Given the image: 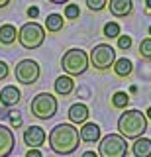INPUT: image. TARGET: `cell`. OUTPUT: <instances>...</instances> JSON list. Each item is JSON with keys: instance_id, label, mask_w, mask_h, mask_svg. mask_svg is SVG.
<instances>
[{"instance_id": "836d02e7", "label": "cell", "mask_w": 151, "mask_h": 157, "mask_svg": "<svg viewBox=\"0 0 151 157\" xmlns=\"http://www.w3.org/2000/svg\"><path fill=\"white\" fill-rule=\"evenodd\" d=\"M149 33H151V28H149Z\"/></svg>"}, {"instance_id": "30bf717a", "label": "cell", "mask_w": 151, "mask_h": 157, "mask_svg": "<svg viewBox=\"0 0 151 157\" xmlns=\"http://www.w3.org/2000/svg\"><path fill=\"white\" fill-rule=\"evenodd\" d=\"M16 145V136L8 126L0 124V157H8L14 151Z\"/></svg>"}, {"instance_id": "6da1fadb", "label": "cell", "mask_w": 151, "mask_h": 157, "mask_svg": "<svg viewBox=\"0 0 151 157\" xmlns=\"http://www.w3.org/2000/svg\"><path fill=\"white\" fill-rule=\"evenodd\" d=\"M49 147L59 155H71L77 151V147L81 144L79 130L73 124H57L49 132Z\"/></svg>"}, {"instance_id": "7402d4cb", "label": "cell", "mask_w": 151, "mask_h": 157, "mask_svg": "<svg viewBox=\"0 0 151 157\" xmlns=\"http://www.w3.org/2000/svg\"><path fill=\"white\" fill-rule=\"evenodd\" d=\"M139 55L145 57V59H151V37L141 39V43H139Z\"/></svg>"}, {"instance_id": "8fae6325", "label": "cell", "mask_w": 151, "mask_h": 157, "mask_svg": "<svg viewBox=\"0 0 151 157\" xmlns=\"http://www.w3.org/2000/svg\"><path fill=\"white\" fill-rule=\"evenodd\" d=\"M20 98H22V92L16 85H8L0 90V104L6 106V108L16 106L18 102H20Z\"/></svg>"}, {"instance_id": "603a6c76", "label": "cell", "mask_w": 151, "mask_h": 157, "mask_svg": "<svg viewBox=\"0 0 151 157\" xmlns=\"http://www.w3.org/2000/svg\"><path fill=\"white\" fill-rule=\"evenodd\" d=\"M79 16H81V10L77 4H67L65 6V18L67 20H77Z\"/></svg>"}, {"instance_id": "7a4b0ae2", "label": "cell", "mask_w": 151, "mask_h": 157, "mask_svg": "<svg viewBox=\"0 0 151 157\" xmlns=\"http://www.w3.org/2000/svg\"><path fill=\"white\" fill-rule=\"evenodd\" d=\"M118 132L124 140H139L147 132V118L139 110H124L118 118Z\"/></svg>"}, {"instance_id": "44dd1931", "label": "cell", "mask_w": 151, "mask_h": 157, "mask_svg": "<svg viewBox=\"0 0 151 157\" xmlns=\"http://www.w3.org/2000/svg\"><path fill=\"white\" fill-rule=\"evenodd\" d=\"M104 36L108 37V39H112V37H120V26L116 22H108L104 26Z\"/></svg>"}, {"instance_id": "4316f807", "label": "cell", "mask_w": 151, "mask_h": 157, "mask_svg": "<svg viewBox=\"0 0 151 157\" xmlns=\"http://www.w3.org/2000/svg\"><path fill=\"white\" fill-rule=\"evenodd\" d=\"M10 122H12V126L14 128H20L22 126V118L16 114V112H12V116H10Z\"/></svg>"}, {"instance_id": "7c38bea8", "label": "cell", "mask_w": 151, "mask_h": 157, "mask_svg": "<svg viewBox=\"0 0 151 157\" xmlns=\"http://www.w3.org/2000/svg\"><path fill=\"white\" fill-rule=\"evenodd\" d=\"M79 137L86 144H96L100 141V126L94 124V122H86L82 124V128L79 130Z\"/></svg>"}, {"instance_id": "1f68e13d", "label": "cell", "mask_w": 151, "mask_h": 157, "mask_svg": "<svg viewBox=\"0 0 151 157\" xmlns=\"http://www.w3.org/2000/svg\"><path fill=\"white\" fill-rule=\"evenodd\" d=\"M145 4H147V8L151 10V0H147V2H145Z\"/></svg>"}, {"instance_id": "484cf974", "label": "cell", "mask_w": 151, "mask_h": 157, "mask_svg": "<svg viewBox=\"0 0 151 157\" xmlns=\"http://www.w3.org/2000/svg\"><path fill=\"white\" fill-rule=\"evenodd\" d=\"M8 73H10V69H8V63L0 61V81H4V78L8 77Z\"/></svg>"}, {"instance_id": "d6a6232c", "label": "cell", "mask_w": 151, "mask_h": 157, "mask_svg": "<svg viewBox=\"0 0 151 157\" xmlns=\"http://www.w3.org/2000/svg\"><path fill=\"white\" fill-rule=\"evenodd\" d=\"M145 118H151V108H149V110H147V116H145Z\"/></svg>"}, {"instance_id": "9a60e30c", "label": "cell", "mask_w": 151, "mask_h": 157, "mask_svg": "<svg viewBox=\"0 0 151 157\" xmlns=\"http://www.w3.org/2000/svg\"><path fill=\"white\" fill-rule=\"evenodd\" d=\"M73 90H75V81H73L71 77H67V75L57 77V81H55V92L59 96H69Z\"/></svg>"}, {"instance_id": "52a82bcc", "label": "cell", "mask_w": 151, "mask_h": 157, "mask_svg": "<svg viewBox=\"0 0 151 157\" xmlns=\"http://www.w3.org/2000/svg\"><path fill=\"white\" fill-rule=\"evenodd\" d=\"M89 61L92 63V67L98 69V71H108L116 63V51L108 43H98V45H94V49L90 51Z\"/></svg>"}, {"instance_id": "2e32d148", "label": "cell", "mask_w": 151, "mask_h": 157, "mask_svg": "<svg viewBox=\"0 0 151 157\" xmlns=\"http://www.w3.org/2000/svg\"><path fill=\"white\" fill-rule=\"evenodd\" d=\"M131 151L135 157H151V140H147V137L135 140L131 145Z\"/></svg>"}, {"instance_id": "ba28073f", "label": "cell", "mask_w": 151, "mask_h": 157, "mask_svg": "<svg viewBox=\"0 0 151 157\" xmlns=\"http://www.w3.org/2000/svg\"><path fill=\"white\" fill-rule=\"evenodd\" d=\"M14 75H16V81L22 85H33L40 78V65L32 59H22L14 69Z\"/></svg>"}, {"instance_id": "5b68a950", "label": "cell", "mask_w": 151, "mask_h": 157, "mask_svg": "<svg viewBox=\"0 0 151 157\" xmlns=\"http://www.w3.org/2000/svg\"><path fill=\"white\" fill-rule=\"evenodd\" d=\"M57 108V98L49 94V92H40L32 98L30 102V110H32V116H36L37 120H49V118L55 116Z\"/></svg>"}, {"instance_id": "3957f363", "label": "cell", "mask_w": 151, "mask_h": 157, "mask_svg": "<svg viewBox=\"0 0 151 157\" xmlns=\"http://www.w3.org/2000/svg\"><path fill=\"white\" fill-rule=\"evenodd\" d=\"M61 67L67 73V77H79L89 69V53L82 51L81 47H73L63 53L61 57Z\"/></svg>"}, {"instance_id": "4dcf8cb0", "label": "cell", "mask_w": 151, "mask_h": 157, "mask_svg": "<svg viewBox=\"0 0 151 157\" xmlns=\"http://www.w3.org/2000/svg\"><path fill=\"white\" fill-rule=\"evenodd\" d=\"M10 4V0H0V8H4V6H8Z\"/></svg>"}, {"instance_id": "8992f818", "label": "cell", "mask_w": 151, "mask_h": 157, "mask_svg": "<svg viewBox=\"0 0 151 157\" xmlns=\"http://www.w3.org/2000/svg\"><path fill=\"white\" fill-rule=\"evenodd\" d=\"M100 157H126L128 155V141L120 134H108L100 140L98 145Z\"/></svg>"}, {"instance_id": "ffe728a7", "label": "cell", "mask_w": 151, "mask_h": 157, "mask_svg": "<svg viewBox=\"0 0 151 157\" xmlns=\"http://www.w3.org/2000/svg\"><path fill=\"white\" fill-rule=\"evenodd\" d=\"M128 104H130V96H128V92L118 90L114 96H112V106H114V108H128Z\"/></svg>"}, {"instance_id": "d6986e66", "label": "cell", "mask_w": 151, "mask_h": 157, "mask_svg": "<svg viewBox=\"0 0 151 157\" xmlns=\"http://www.w3.org/2000/svg\"><path fill=\"white\" fill-rule=\"evenodd\" d=\"M45 28L47 32H61L63 29V16H59V14H49L45 20Z\"/></svg>"}, {"instance_id": "4fadbf2b", "label": "cell", "mask_w": 151, "mask_h": 157, "mask_svg": "<svg viewBox=\"0 0 151 157\" xmlns=\"http://www.w3.org/2000/svg\"><path fill=\"white\" fill-rule=\"evenodd\" d=\"M108 8H110V14H112V16L126 18L131 12V8H134V2H131V0H110V2H108Z\"/></svg>"}, {"instance_id": "83f0119b", "label": "cell", "mask_w": 151, "mask_h": 157, "mask_svg": "<svg viewBox=\"0 0 151 157\" xmlns=\"http://www.w3.org/2000/svg\"><path fill=\"white\" fill-rule=\"evenodd\" d=\"M37 14H40V8H37V6H30V8H28V16H30V18H37Z\"/></svg>"}, {"instance_id": "f1b7e54d", "label": "cell", "mask_w": 151, "mask_h": 157, "mask_svg": "<svg viewBox=\"0 0 151 157\" xmlns=\"http://www.w3.org/2000/svg\"><path fill=\"white\" fill-rule=\"evenodd\" d=\"M26 157H43V155H41V151H40V149H28Z\"/></svg>"}, {"instance_id": "9c48e42d", "label": "cell", "mask_w": 151, "mask_h": 157, "mask_svg": "<svg viewBox=\"0 0 151 157\" xmlns=\"http://www.w3.org/2000/svg\"><path fill=\"white\" fill-rule=\"evenodd\" d=\"M47 140V134L45 130L40 126H30L26 132H24V144L30 145V149H37V147H41L45 144Z\"/></svg>"}, {"instance_id": "cb8c5ba5", "label": "cell", "mask_w": 151, "mask_h": 157, "mask_svg": "<svg viewBox=\"0 0 151 157\" xmlns=\"http://www.w3.org/2000/svg\"><path fill=\"white\" fill-rule=\"evenodd\" d=\"M86 6H89V10L100 12V10H104L108 6V2H106V0H86Z\"/></svg>"}, {"instance_id": "f546056e", "label": "cell", "mask_w": 151, "mask_h": 157, "mask_svg": "<svg viewBox=\"0 0 151 157\" xmlns=\"http://www.w3.org/2000/svg\"><path fill=\"white\" fill-rule=\"evenodd\" d=\"M81 157H98V153H94V151H85Z\"/></svg>"}, {"instance_id": "d4e9b609", "label": "cell", "mask_w": 151, "mask_h": 157, "mask_svg": "<svg viewBox=\"0 0 151 157\" xmlns=\"http://www.w3.org/2000/svg\"><path fill=\"white\" fill-rule=\"evenodd\" d=\"M118 47L120 49H130L131 47V37L130 36H120L118 37Z\"/></svg>"}, {"instance_id": "5bb4252c", "label": "cell", "mask_w": 151, "mask_h": 157, "mask_svg": "<svg viewBox=\"0 0 151 157\" xmlns=\"http://www.w3.org/2000/svg\"><path fill=\"white\" fill-rule=\"evenodd\" d=\"M69 120L73 124H86V120H89V106L81 104V102L73 104L69 108Z\"/></svg>"}, {"instance_id": "ac0fdd59", "label": "cell", "mask_w": 151, "mask_h": 157, "mask_svg": "<svg viewBox=\"0 0 151 157\" xmlns=\"http://www.w3.org/2000/svg\"><path fill=\"white\" fill-rule=\"evenodd\" d=\"M112 69H114V73L118 77H130L131 71H134V63H131L130 59L122 57V59H116V63H114Z\"/></svg>"}, {"instance_id": "e0dca14e", "label": "cell", "mask_w": 151, "mask_h": 157, "mask_svg": "<svg viewBox=\"0 0 151 157\" xmlns=\"http://www.w3.org/2000/svg\"><path fill=\"white\" fill-rule=\"evenodd\" d=\"M16 39H18V32L12 24L0 26V43H2V45H12Z\"/></svg>"}, {"instance_id": "277c9868", "label": "cell", "mask_w": 151, "mask_h": 157, "mask_svg": "<svg viewBox=\"0 0 151 157\" xmlns=\"http://www.w3.org/2000/svg\"><path fill=\"white\" fill-rule=\"evenodd\" d=\"M18 41H20V45L24 49L33 51V49L43 45V41H45V29L37 22H28L18 32Z\"/></svg>"}]
</instances>
